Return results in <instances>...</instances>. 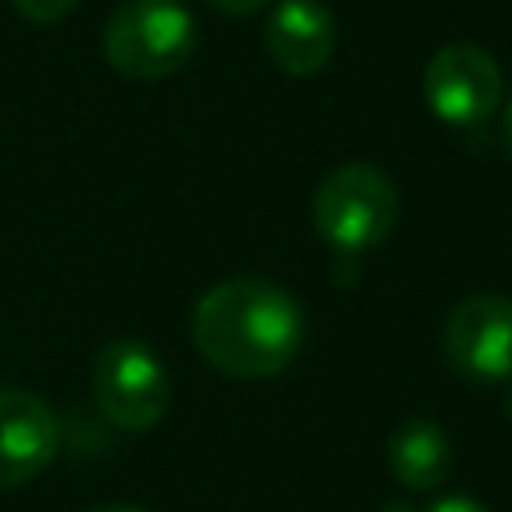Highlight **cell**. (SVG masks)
Listing matches in <instances>:
<instances>
[{
	"instance_id": "6da1fadb",
	"label": "cell",
	"mask_w": 512,
	"mask_h": 512,
	"mask_svg": "<svg viewBox=\"0 0 512 512\" xmlns=\"http://www.w3.org/2000/svg\"><path fill=\"white\" fill-rule=\"evenodd\" d=\"M192 344L220 376L268 380L296 360L304 344V308L276 280L232 276L196 300Z\"/></svg>"
},
{
	"instance_id": "7a4b0ae2",
	"label": "cell",
	"mask_w": 512,
	"mask_h": 512,
	"mask_svg": "<svg viewBox=\"0 0 512 512\" xmlns=\"http://www.w3.org/2000/svg\"><path fill=\"white\" fill-rule=\"evenodd\" d=\"M400 216V192L368 160H348L332 168L316 192H312V224L316 236L340 252V256H360L376 244L388 240Z\"/></svg>"
},
{
	"instance_id": "3957f363",
	"label": "cell",
	"mask_w": 512,
	"mask_h": 512,
	"mask_svg": "<svg viewBox=\"0 0 512 512\" xmlns=\"http://www.w3.org/2000/svg\"><path fill=\"white\" fill-rule=\"evenodd\" d=\"M104 60L128 80H164L196 52V20L180 0H120L100 32Z\"/></svg>"
},
{
	"instance_id": "277c9868",
	"label": "cell",
	"mask_w": 512,
	"mask_h": 512,
	"mask_svg": "<svg viewBox=\"0 0 512 512\" xmlns=\"http://www.w3.org/2000/svg\"><path fill=\"white\" fill-rule=\"evenodd\" d=\"M92 396L112 428L148 432L172 404V376L144 340H108L92 360Z\"/></svg>"
},
{
	"instance_id": "5b68a950",
	"label": "cell",
	"mask_w": 512,
	"mask_h": 512,
	"mask_svg": "<svg viewBox=\"0 0 512 512\" xmlns=\"http://www.w3.org/2000/svg\"><path fill=\"white\" fill-rule=\"evenodd\" d=\"M504 96V76L492 52L480 44H444L424 64V104L448 128H476L484 124Z\"/></svg>"
},
{
	"instance_id": "8992f818",
	"label": "cell",
	"mask_w": 512,
	"mask_h": 512,
	"mask_svg": "<svg viewBox=\"0 0 512 512\" xmlns=\"http://www.w3.org/2000/svg\"><path fill=\"white\" fill-rule=\"evenodd\" d=\"M444 356L456 376L492 388L512 380V300L496 292L464 296L444 320Z\"/></svg>"
},
{
	"instance_id": "52a82bcc",
	"label": "cell",
	"mask_w": 512,
	"mask_h": 512,
	"mask_svg": "<svg viewBox=\"0 0 512 512\" xmlns=\"http://www.w3.org/2000/svg\"><path fill=\"white\" fill-rule=\"evenodd\" d=\"M60 452L52 404L28 388H0V488L36 480Z\"/></svg>"
},
{
	"instance_id": "ba28073f",
	"label": "cell",
	"mask_w": 512,
	"mask_h": 512,
	"mask_svg": "<svg viewBox=\"0 0 512 512\" xmlns=\"http://www.w3.org/2000/svg\"><path fill=\"white\" fill-rule=\"evenodd\" d=\"M264 52L288 76H316L336 52V20L324 0H280L264 20Z\"/></svg>"
},
{
	"instance_id": "9c48e42d",
	"label": "cell",
	"mask_w": 512,
	"mask_h": 512,
	"mask_svg": "<svg viewBox=\"0 0 512 512\" xmlns=\"http://www.w3.org/2000/svg\"><path fill=\"white\" fill-rule=\"evenodd\" d=\"M388 472L412 488V492H432L448 480L452 472V440L436 420L412 416L388 436Z\"/></svg>"
},
{
	"instance_id": "30bf717a",
	"label": "cell",
	"mask_w": 512,
	"mask_h": 512,
	"mask_svg": "<svg viewBox=\"0 0 512 512\" xmlns=\"http://www.w3.org/2000/svg\"><path fill=\"white\" fill-rule=\"evenodd\" d=\"M80 0H12V8L28 20V24H56L64 20Z\"/></svg>"
},
{
	"instance_id": "8fae6325",
	"label": "cell",
	"mask_w": 512,
	"mask_h": 512,
	"mask_svg": "<svg viewBox=\"0 0 512 512\" xmlns=\"http://www.w3.org/2000/svg\"><path fill=\"white\" fill-rule=\"evenodd\" d=\"M204 4H212V8L224 12V16H252V12H260V8L272 4V0H204Z\"/></svg>"
},
{
	"instance_id": "7c38bea8",
	"label": "cell",
	"mask_w": 512,
	"mask_h": 512,
	"mask_svg": "<svg viewBox=\"0 0 512 512\" xmlns=\"http://www.w3.org/2000/svg\"><path fill=\"white\" fill-rule=\"evenodd\" d=\"M428 512H488L480 500H472V496H440Z\"/></svg>"
},
{
	"instance_id": "4fadbf2b",
	"label": "cell",
	"mask_w": 512,
	"mask_h": 512,
	"mask_svg": "<svg viewBox=\"0 0 512 512\" xmlns=\"http://www.w3.org/2000/svg\"><path fill=\"white\" fill-rule=\"evenodd\" d=\"M500 136H504V148L512 156V96L504 100V116H500Z\"/></svg>"
},
{
	"instance_id": "5bb4252c",
	"label": "cell",
	"mask_w": 512,
	"mask_h": 512,
	"mask_svg": "<svg viewBox=\"0 0 512 512\" xmlns=\"http://www.w3.org/2000/svg\"><path fill=\"white\" fill-rule=\"evenodd\" d=\"M88 512H144V508H136V504H96Z\"/></svg>"
},
{
	"instance_id": "9a60e30c",
	"label": "cell",
	"mask_w": 512,
	"mask_h": 512,
	"mask_svg": "<svg viewBox=\"0 0 512 512\" xmlns=\"http://www.w3.org/2000/svg\"><path fill=\"white\" fill-rule=\"evenodd\" d=\"M504 416H508V424H512V380L504 384Z\"/></svg>"
}]
</instances>
